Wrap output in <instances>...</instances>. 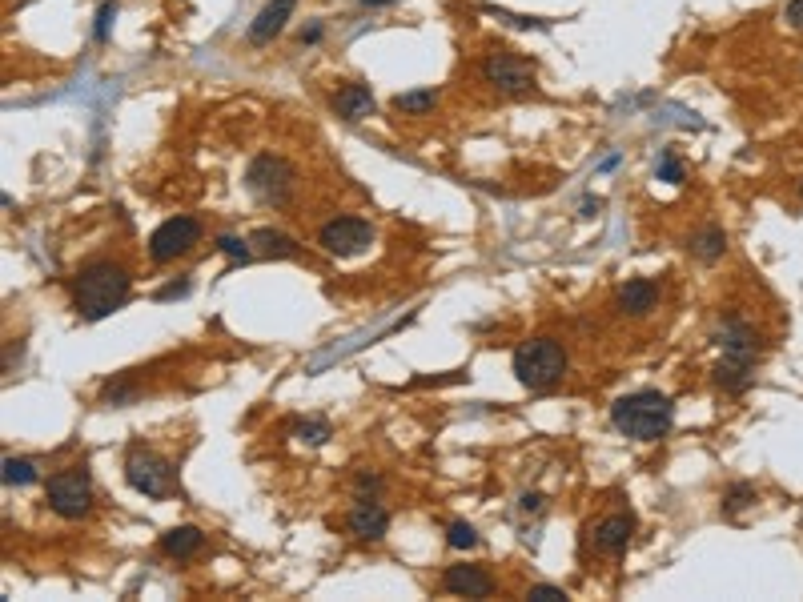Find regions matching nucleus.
I'll return each instance as SVG.
<instances>
[{
	"label": "nucleus",
	"instance_id": "obj_1",
	"mask_svg": "<svg viewBox=\"0 0 803 602\" xmlns=\"http://www.w3.org/2000/svg\"><path fill=\"white\" fill-rule=\"evenodd\" d=\"M129 289H133V277H129L125 265H117V261H93L73 281V310L85 322H101V318H109L113 310L125 306Z\"/></svg>",
	"mask_w": 803,
	"mask_h": 602
},
{
	"label": "nucleus",
	"instance_id": "obj_2",
	"mask_svg": "<svg viewBox=\"0 0 803 602\" xmlns=\"http://www.w3.org/2000/svg\"><path fill=\"white\" fill-rule=\"evenodd\" d=\"M611 422L619 434H627L635 442H659L675 422V406L659 390H635L611 406Z\"/></svg>",
	"mask_w": 803,
	"mask_h": 602
},
{
	"label": "nucleus",
	"instance_id": "obj_3",
	"mask_svg": "<svg viewBox=\"0 0 803 602\" xmlns=\"http://www.w3.org/2000/svg\"><path fill=\"white\" fill-rule=\"evenodd\" d=\"M563 374H567V350L555 338H534L514 350V378L534 394L555 390Z\"/></svg>",
	"mask_w": 803,
	"mask_h": 602
},
{
	"label": "nucleus",
	"instance_id": "obj_4",
	"mask_svg": "<svg viewBox=\"0 0 803 602\" xmlns=\"http://www.w3.org/2000/svg\"><path fill=\"white\" fill-rule=\"evenodd\" d=\"M294 181H298L294 165H290L286 157H274V153L253 157L249 169H245V189H249L261 205H286V201L294 197Z\"/></svg>",
	"mask_w": 803,
	"mask_h": 602
},
{
	"label": "nucleus",
	"instance_id": "obj_5",
	"mask_svg": "<svg viewBox=\"0 0 803 602\" xmlns=\"http://www.w3.org/2000/svg\"><path fill=\"white\" fill-rule=\"evenodd\" d=\"M125 482L145 498H173L177 494V478H173L169 458H161L157 450H149L141 442L125 458Z\"/></svg>",
	"mask_w": 803,
	"mask_h": 602
},
{
	"label": "nucleus",
	"instance_id": "obj_6",
	"mask_svg": "<svg viewBox=\"0 0 803 602\" xmlns=\"http://www.w3.org/2000/svg\"><path fill=\"white\" fill-rule=\"evenodd\" d=\"M45 498H49V510L61 514V518H85L93 510V482H89V470L85 466H69V470H57L45 486Z\"/></svg>",
	"mask_w": 803,
	"mask_h": 602
},
{
	"label": "nucleus",
	"instance_id": "obj_7",
	"mask_svg": "<svg viewBox=\"0 0 803 602\" xmlns=\"http://www.w3.org/2000/svg\"><path fill=\"white\" fill-rule=\"evenodd\" d=\"M482 81L498 93H530L534 89V65L510 49H494L482 57Z\"/></svg>",
	"mask_w": 803,
	"mask_h": 602
},
{
	"label": "nucleus",
	"instance_id": "obj_8",
	"mask_svg": "<svg viewBox=\"0 0 803 602\" xmlns=\"http://www.w3.org/2000/svg\"><path fill=\"white\" fill-rule=\"evenodd\" d=\"M318 245L330 257H358L374 245V225L366 217H334L318 229Z\"/></svg>",
	"mask_w": 803,
	"mask_h": 602
},
{
	"label": "nucleus",
	"instance_id": "obj_9",
	"mask_svg": "<svg viewBox=\"0 0 803 602\" xmlns=\"http://www.w3.org/2000/svg\"><path fill=\"white\" fill-rule=\"evenodd\" d=\"M197 241H201V225H197L193 217H169V221H161V225L153 229V237H149V257H153L157 265H165V261H177L181 253H189Z\"/></svg>",
	"mask_w": 803,
	"mask_h": 602
},
{
	"label": "nucleus",
	"instance_id": "obj_10",
	"mask_svg": "<svg viewBox=\"0 0 803 602\" xmlns=\"http://www.w3.org/2000/svg\"><path fill=\"white\" fill-rule=\"evenodd\" d=\"M346 530L358 538V542H382L386 530H390V510L374 498H358V506L350 510L346 518Z\"/></svg>",
	"mask_w": 803,
	"mask_h": 602
},
{
	"label": "nucleus",
	"instance_id": "obj_11",
	"mask_svg": "<svg viewBox=\"0 0 803 602\" xmlns=\"http://www.w3.org/2000/svg\"><path fill=\"white\" fill-rule=\"evenodd\" d=\"M294 5L298 0H265L261 13L249 21V45H270L286 29V21L294 17Z\"/></svg>",
	"mask_w": 803,
	"mask_h": 602
},
{
	"label": "nucleus",
	"instance_id": "obj_12",
	"mask_svg": "<svg viewBox=\"0 0 803 602\" xmlns=\"http://www.w3.org/2000/svg\"><path fill=\"white\" fill-rule=\"evenodd\" d=\"M442 590L458 594V598H490L494 594V578L482 566H446Z\"/></svg>",
	"mask_w": 803,
	"mask_h": 602
},
{
	"label": "nucleus",
	"instance_id": "obj_13",
	"mask_svg": "<svg viewBox=\"0 0 803 602\" xmlns=\"http://www.w3.org/2000/svg\"><path fill=\"white\" fill-rule=\"evenodd\" d=\"M655 306H659V285L647 277H631L615 297V310L623 318H647Z\"/></svg>",
	"mask_w": 803,
	"mask_h": 602
},
{
	"label": "nucleus",
	"instance_id": "obj_14",
	"mask_svg": "<svg viewBox=\"0 0 803 602\" xmlns=\"http://www.w3.org/2000/svg\"><path fill=\"white\" fill-rule=\"evenodd\" d=\"M719 346H723V358H735V362H751L755 366V358H759V334L747 326V322H739V318H727V326H723V334H719Z\"/></svg>",
	"mask_w": 803,
	"mask_h": 602
},
{
	"label": "nucleus",
	"instance_id": "obj_15",
	"mask_svg": "<svg viewBox=\"0 0 803 602\" xmlns=\"http://www.w3.org/2000/svg\"><path fill=\"white\" fill-rule=\"evenodd\" d=\"M635 538V514L631 510H619V514H607L599 526H595V546L603 554H623Z\"/></svg>",
	"mask_w": 803,
	"mask_h": 602
},
{
	"label": "nucleus",
	"instance_id": "obj_16",
	"mask_svg": "<svg viewBox=\"0 0 803 602\" xmlns=\"http://www.w3.org/2000/svg\"><path fill=\"white\" fill-rule=\"evenodd\" d=\"M334 109H338V117H346V121H366V117H374L378 101H374L370 85L350 81V85H342V89L334 93Z\"/></svg>",
	"mask_w": 803,
	"mask_h": 602
},
{
	"label": "nucleus",
	"instance_id": "obj_17",
	"mask_svg": "<svg viewBox=\"0 0 803 602\" xmlns=\"http://www.w3.org/2000/svg\"><path fill=\"white\" fill-rule=\"evenodd\" d=\"M201 546H205V534L197 526H173L161 534V554L169 558H193Z\"/></svg>",
	"mask_w": 803,
	"mask_h": 602
},
{
	"label": "nucleus",
	"instance_id": "obj_18",
	"mask_svg": "<svg viewBox=\"0 0 803 602\" xmlns=\"http://www.w3.org/2000/svg\"><path fill=\"white\" fill-rule=\"evenodd\" d=\"M751 382H755V366H751V362L723 358V362L715 366V386H719V390H727V394H743Z\"/></svg>",
	"mask_w": 803,
	"mask_h": 602
},
{
	"label": "nucleus",
	"instance_id": "obj_19",
	"mask_svg": "<svg viewBox=\"0 0 803 602\" xmlns=\"http://www.w3.org/2000/svg\"><path fill=\"white\" fill-rule=\"evenodd\" d=\"M691 253H695L699 261H719V257L727 253V233H723L719 225L699 229V233L691 237Z\"/></svg>",
	"mask_w": 803,
	"mask_h": 602
},
{
	"label": "nucleus",
	"instance_id": "obj_20",
	"mask_svg": "<svg viewBox=\"0 0 803 602\" xmlns=\"http://www.w3.org/2000/svg\"><path fill=\"white\" fill-rule=\"evenodd\" d=\"M249 241H253L265 257H298V241L286 237V233H278V229H257Z\"/></svg>",
	"mask_w": 803,
	"mask_h": 602
},
{
	"label": "nucleus",
	"instance_id": "obj_21",
	"mask_svg": "<svg viewBox=\"0 0 803 602\" xmlns=\"http://www.w3.org/2000/svg\"><path fill=\"white\" fill-rule=\"evenodd\" d=\"M434 105H438V89H410V93L394 97V109L406 117H426V113H434Z\"/></svg>",
	"mask_w": 803,
	"mask_h": 602
},
{
	"label": "nucleus",
	"instance_id": "obj_22",
	"mask_svg": "<svg viewBox=\"0 0 803 602\" xmlns=\"http://www.w3.org/2000/svg\"><path fill=\"white\" fill-rule=\"evenodd\" d=\"M759 502V490L751 486V482H731L727 490H723V514L727 518H739L743 510H751Z\"/></svg>",
	"mask_w": 803,
	"mask_h": 602
},
{
	"label": "nucleus",
	"instance_id": "obj_23",
	"mask_svg": "<svg viewBox=\"0 0 803 602\" xmlns=\"http://www.w3.org/2000/svg\"><path fill=\"white\" fill-rule=\"evenodd\" d=\"M5 482L9 486H29V482H37V466L29 458H5Z\"/></svg>",
	"mask_w": 803,
	"mask_h": 602
},
{
	"label": "nucleus",
	"instance_id": "obj_24",
	"mask_svg": "<svg viewBox=\"0 0 803 602\" xmlns=\"http://www.w3.org/2000/svg\"><path fill=\"white\" fill-rule=\"evenodd\" d=\"M294 438H298V442H306V446H322V442L330 438V422H322V418L298 422V426H294Z\"/></svg>",
	"mask_w": 803,
	"mask_h": 602
},
{
	"label": "nucleus",
	"instance_id": "obj_25",
	"mask_svg": "<svg viewBox=\"0 0 803 602\" xmlns=\"http://www.w3.org/2000/svg\"><path fill=\"white\" fill-rule=\"evenodd\" d=\"M446 542H450L454 550H470V546H478V534H474V526H470V522H450V530H446Z\"/></svg>",
	"mask_w": 803,
	"mask_h": 602
},
{
	"label": "nucleus",
	"instance_id": "obj_26",
	"mask_svg": "<svg viewBox=\"0 0 803 602\" xmlns=\"http://www.w3.org/2000/svg\"><path fill=\"white\" fill-rule=\"evenodd\" d=\"M133 398H137V386H129V382H105V390H101V402H109V406H125Z\"/></svg>",
	"mask_w": 803,
	"mask_h": 602
},
{
	"label": "nucleus",
	"instance_id": "obj_27",
	"mask_svg": "<svg viewBox=\"0 0 803 602\" xmlns=\"http://www.w3.org/2000/svg\"><path fill=\"white\" fill-rule=\"evenodd\" d=\"M526 598H530V602H567V590H563V586H551V582H539V586L526 590Z\"/></svg>",
	"mask_w": 803,
	"mask_h": 602
},
{
	"label": "nucleus",
	"instance_id": "obj_28",
	"mask_svg": "<svg viewBox=\"0 0 803 602\" xmlns=\"http://www.w3.org/2000/svg\"><path fill=\"white\" fill-rule=\"evenodd\" d=\"M249 245H253V241H241V237H217V249H221L229 261H249Z\"/></svg>",
	"mask_w": 803,
	"mask_h": 602
},
{
	"label": "nucleus",
	"instance_id": "obj_29",
	"mask_svg": "<svg viewBox=\"0 0 803 602\" xmlns=\"http://www.w3.org/2000/svg\"><path fill=\"white\" fill-rule=\"evenodd\" d=\"M113 21H117V5H113V0H105V5L97 9V29H93V37H97V41H109Z\"/></svg>",
	"mask_w": 803,
	"mask_h": 602
},
{
	"label": "nucleus",
	"instance_id": "obj_30",
	"mask_svg": "<svg viewBox=\"0 0 803 602\" xmlns=\"http://www.w3.org/2000/svg\"><path fill=\"white\" fill-rule=\"evenodd\" d=\"M659 181H667V185H679V181H683V165H679L671 153H663V161H659Z\"/></svg>",
	"mask_w": 803,
	"mask_h": 602
},
{
	"label": "nucleus",
	"instance_id": "obj_31",
	"mask_svg": "<svg viewBox=\"0 0 803 602\" xmlns=\"http://www.w3.org/2000/svg\"><path fill=\"white\" fill-rule=\"evenodd\" d=\"M354 490H358L362 498H370V494H378V490H382V478H378V474H370V470H362V474L354 478Z\"/></svg>",
	"mask_w": 803,
	"mask_h": 602
},
{
	"label": "nucleus",
	"instance_id": "obj_32",
	"mask_svg": "<svg viewBox=\"0 0 803 602\" xmlns=\"http://www.w3.org/2000/svg\"><path fill=\"white\" fill-rule=\"evenodd\" d=\"M783 21H787L795 33H803V0H791V5L783 9Z\"/></svg>",
	"mask_w": 803,
	"mask_h": 602
},
{
	"label": "nucleus",
	"instance_id": "obj_33",
	"mask_svg": "<svg viewBox=\"0 0 803 602\" xmlns=\"http://www.w3.org/2000/svg\"><path fill=\"white\" fill-rule=\"evenodd\" d=\"M539 506H543L539 494H526V498H522V510H539Z\"/></svg>",
	"mask_w": 803,
	"mask_h": 602
},
{
	"label": "nucleus",
	"instance_id": "obj_34",
	"mask_svg": "<svg viewBox=\"0 0 803 602\" xmlns=\"http://www.w3.org/2000/svg\"><path fill=\"white\" fill-rule=\"evenodd\" d=\"M302 41H310V45H314V41H322V25H314L310 33H302Z\"/></svg>",
	"mask_w": 803,
	"mask_h": 602
},
{
	"label": "nucleus",
	"instance_id": "obj_35",
	"mask_svg": "<svg viewBox=\"0 0 803 602\" xmlns=\"http://www.w3.org/2000/svg\"><path fill=\"white\" fill-rule=\"evenodd\" d=\"M386 5H394V0H362V9H386Z\"/></svg>",
	"mask_w": 803,
	"mask_h": 602
},
{
	"label": "nucleus",
	"instance_id": "obj_36",
	"mask_svg": "<svg viewBox=\"0 0 803 602\" xmlns=\"http://www.w3.org/2000/svg\"><path fill=\"white\" fill-rule=\"evenodd\" d=\"M799 197H803V181H799Z\"/></svg>",
	"mask_w": 803,
	"mask_h": 602
}]
</instances>
